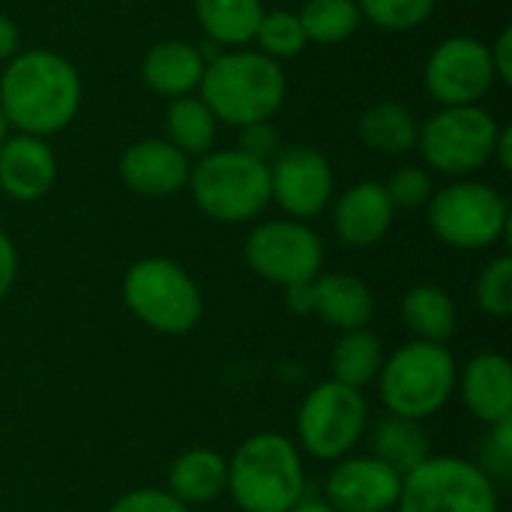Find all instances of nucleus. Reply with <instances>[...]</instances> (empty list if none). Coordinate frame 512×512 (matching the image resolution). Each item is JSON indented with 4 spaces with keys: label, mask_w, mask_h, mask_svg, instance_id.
I'll use <instances>...</instances> for the list:
<instances>
[{
    "label": "nucleus",
    "mask_w": 512,
    "mask_h": 512,
    "mask_svg": "<svg viewBox=\"0 0 512 512\" xmlns=\"http://www.w3.org/2000/svg\"><path fill=\"white\" fill-rule=\"evenodd\" d=\"M81 75L57 51L30 48L6 60L0 72V108L15 132L51 138L81 111Z\"/></svg>",
    "instance_id": "f257e3e1"
},
{
    "label": "nucleus",
    "mask_w": 512,
    "mask_h": 512,
    "mask_svg": "<svg viewBox=\"0 0 512 512\" xmlns=\"http://www.w3.org/2000/svg\"><path fill=\"white\" fill-rule=\"evenodd\" d=\"M198 90L219 123L243 129L276 117L288 93V78L258 48H228L204 66Z\"/></svg>",
    "instance_id": "f03ea898"
},
{
    "label": "nucleus",
    "mask_w": 512,
    "mask_h": 512,
    "mask_svg": "<svg viewBox=\"0 0 512 512\" xmlns=\"http://www.w3.org/2000/svg\"><path fill=\"white\" fill-rule=\"evenodd\" d=\"M228 492L243 512H291L306 495L294 441L276 432L246 438L228 459Z\"/></svg>",
    "instance_id": "7ed1b4c3"
},
{
    "label": "nucleus",
    "mask_w": 512,
    "mask_h": 512,
    "mask_svg": "<svg viewBox=\"0 0 512 512\" xmlns=\"http://www.w3.org/2000/svg\"><path fill=\"white\" fill-rule=\"evenodd\" d=\"M186 189L207 219L240 225L270 207V168L237 147L210 150L192 165Z\"/></svg>",
    "instance_id": "20e7f679"
},
{
    "label": "nucleus",
    "mask_w": 512,
    "mask_h": 512,
    "mask_svg": "<svg viewBox=\"0 0 512 512\" xmlns=\"http://www.w3.org/2000/svg\"><path fill=\"white\" fill-rule=\"evenodd\" d=\"M459 384V369L447 345L432 342H405L378 372V390L393 417L426 420L438 414Z\"/></svg>",
    "instance_id": "39448f33"
},
{
    "label": "nucleus",
    "mask_w": 512,
    "mask_h": 512,
    "mask_svg": "<svg viewBox=\"0 0 512 512\" xmlns=\"http://www.w3.org/2000/svg\"><path fill=\"white\" fill-rule=\"evenodd\" d=\"M123 303L150 330L183 336L198 327L204 297L198 282L171 258L150 255L135 261L123 276Z\"/></svg>",
    "instance_id": "423d86ee"
},
{
    "label": "nucleus",
    "mask_w": 512,
    "mask_h": 512,
    "mask_svg": "<svg viewBox=\"0 0 512 512\" xmlns=\"http://www.w3.org/2000/svg\"><path fill=\"white\" fill-rule=\"evenodd\" d=\"M504 123H498L480 105L441 108L420 123L417 147L423 162L447 177H468L492 162L495 141Z\"/></svg>",
    "instance_id": "0eeeda50"
},
{
    "label": "nucleus",
    "mask_w": 512,
    "mask_h": 512,
    "mask_svg": "<svg viewBox=\"0 0 512 512\" xmlns=\"http://www.w3.org/2000/svg\"><path fill=\"white\" fill-rule=\"evenodd\" d=\"M432 234L453 249H489L510 228V207L498 189L480 180H456L426 204Z\"/></svg>",
    "instance_id": "6e6552de"
},
{
    "label": "nucleus",
    "mask_w": 512,
    "mask_h": 512,
    "mask_svg": "<svg viewBox=\"0 0 512 512\" xmlns=\"http://www.w3.org/2000/svg\"><path fill=\"white\" fill-rule=\"evenodd\" d=\"M399 512H498L492 477L459 456H429L402 477Z\"/></svg>",
    "instance_id": "1a4fd4ad"
},
{
    "label": "nucleus",
    "mask_w": 512,
    "mask_h": 512,
    "mask_svg": "<svg viewBox=\"0 0 512 512\" xmlns=\"http://www.w3.org/2000/svg\"><path fill=\"white\" fill-rule=\"evenodd\" d=\"M366 423H369L366 396L339 381H324L300 405L297 438L309 456L321 462H339L360 444Z\"/></svg>",
    "instance_id": "9d476101"
},
{
    "label": "nucleus",
    "mask_w": 512,
    "mask_h": 512,
    "mask_svg": "<svg viewBox=\"0 0 512 512\" xmlns=\"http://www.w3.org/2000/svg\"><path fill=\"white\" fill-rule=\"evenodd\" d=\"M246 264L267 282L291 288L321 273L324 243L300 219H273L252 228L243 246Z\"/></svg>",
    "instance_id": "9b49d317"
},
{
    "label": "nucleus",
    "mask_w": 512,
    "mask_h": 512,
    "mask_svg": "<svg viewBox=\"0 0 512 512\" xmlns=\"http://www.w3.org/2000/svg\"><path fill=\"white\" fill-rule=\"evenodd\" d=\"M426 93L441 102V108L480 105L489 90L498 84L489 45L477 36H447L432 48L423 66Z\"/></svg>",
    "instance_id": "f8f14e48"
},
{
    "label": "nucleus",
    "mask_w": 512,
    "mask_h": 512,
    "mask_svg": "<svg viewBox=\"0 0 512 512\" xmlns=\"http://www.w3.org/2000/svg\"><path fill=\"white\" fill-rule=\"evenodd\" d=\"M270 201H276L288 219H312L330 201L336 189L330 159L312 144H288L270 159Z\"/></svg>",
    "instance_id": "ddd939ff"
},
{
    "label": "nucleus",
    "mask_w": 512,
    "mask_h": 512,
    "mask_svg": "<svg viewBox=\"0 0 512 512\" xmlns=\"http://www.w3.org/2000/svg\"><path fill=\"white\" fill-rule=\"evenodd\" d=\"M399 492L402 477L375 456L339 459L324 483V501L336 512H390Z\"/></svg>",
    "instance_id": "4468645a"
},
{
    "label": "nucleus",
    "mask_w": 512,
    "mask_h": 512,
    "mask_svg": "<svg viewBox=\"0 0 512 512\" xmlns=\"http://www.w3.org/2000/svg\"><path fill=\"white\" fill-rule=\"evenodd\" d=\"M192 159L165 138H141L117 159L120 183L144 198H168L186 189Z\"/></svg>",
    "instance_id": "2eb2a0df"
},
{
    "label": "nucleus",
    "mask_w": 512,
    "mask_h": 512,
    "mask_svg": "<svg viewBox=\"0 0 512 512\" xmlns=\"http://www.w3.org/2000/svg\"><path fill=\"white\" fill-rule=\"evenodd\" d=\"M57 183V156L45 138L12 132L0 144V192L30 204L45 198Z\"/></svg>",
    "instance_id": "dca6fc26"
},
{
    "label": "nucleus",
    "mask_w": 512,
    "mask_h": 512,
    "mask_svg": "<svg viewBox=\"0 0 512 512\" xmlns=\"http://www.w3.org/2000/svg\"><path fill=\"white\" fill-rule=\"evenodd\" d=\"M396 207L384 192V183L360 180L336 198L333 228L336 237L351 249H369L387 237L393 228Z\"/></svg>",
    "instance_id": "f3484780"
},
{
    "label": "nucleus",
    "mask_w": 512,
    "mask_h": 512,
    "mask_svg": "<svg viewBox=\"0 0 512 512\" xmlns=\"http://www.w3.org/2000/svg\"><path fill=\"white\" fill-rule=\"evenodd\" d=\"M204 66L207 63L198 45L183 42V39H162L144 54L141 81L150 93L162 99H180L201 87Z\"/></svg>",
    "instance_id": "a211bd4d"
},
{
    "label": "nucleus",
    "mask_w": 512,
    "mask_h": 512,
    "mask_svg": "<svg viewBox=\"0 0 512 512\" xmlns=\"http://www.w3.org/2000/svg\"><path fill=\"white\" fill-rule=\"evenodd\" d=\"M462 399L468 411L486 423L495 426L512 417V366L504 354L486 351L477 354L462 375Z\"/></svg>",
    "instance_id": "6ab92c4d"
},
{
    "label": "nucleus",
    "mask_w": 512,
    "mask_h": 512,
    "mask_svg": "<svg viewBox=\"0 0 512 512\" xmlns=\"http://www.w3.org/2000/svg\"><path fill=\"white\" fill-rule=\"evenodd\" d=\"M312 315L339 333L360 330L375 312V297L369 285L354 273H318L312 279Z\"/></svg>",
    "instance_id": "aec40b11"
},
{
    "label": "nucleus",
    "mask_w": 512,
    "mask_h": 512,
    "mask_svg": "<svg viewBox=\"0 0 512 512\" xmlns=\"http://www.w3.org/2000/svg\"><path fill=\"white\" fill-rule=\"evenodd\" d=\"M168 492L186 507L216 501L228 492V459L207 447L180 453L168 471Z\"/></svg>",
    "instance_id": "412c9836"
},
{
    "label": "nucleus",
    "mask_w": 512,
    "mask_h": 512,
    "mask_svg": "<svg viewBox=\"0 0 512 512\" xmlns=\"http://www.w3.org/2000/svg\"><path fill=\"white\" fill-rule=\"evenodd\" d=\"M195 21L207 42L219 48H246L264 15L261 0H195Z\"/></svg>",
    "instance_id": "4be33fe9"
},
{
    "label": "nucleus",
    "mask_w": 512,
    "mask_h": 512,
    "mask_svg": "<svg viewBox=\"0 0 512 512\" xmlns=\"http://www.w3.org/2000/svg\"><path fill=\"white\" fill-rule=\"evenodd\" d=\"M402 321L420 342L447 345L456 333L459 315L453 297L444 288L414 285L402 297Z\"/></svg>",
    "instance_id": "5701e85b"
},
{
    "label": "nucleus",
    "mask_w": 512,
    "mask_h": 512,
    "mask_svg": "<svg viewBox=\"0 0 512 512\" xmlns=\"http://www.w3.org/2000/svg\"><path fill=\"white\" fill-rule=\"evenodd\" d=\"M357 129H360L363 144L384 156H399V153L414 150L417 135H420V123H417L414 111L393 99H381V102L369 105L360 114Z\"/></svg>",
    "instance_id": "b1692460"
},
{
    "label": "nucleus",
    "mask_w": 512,
    "mask_h": 512,
    "mask_svg": "<svg viewBox=\"0 0 512 512\" xmlns=\"http://www.w3.org/2000/svg\"><path fill=\"white\" fill-rule=\"evenodd\" d=\"M372 456L387 468H393L399 477H405L432 456V444L417 420L390 414L372 432Z\"/></svg>",
    "instance_id": "393cba45"
},
{
    "label": "nucleus",
    "mask_w": 512,
    "mask_h": 512,
    "mask_svg": "<svg viewBox=\"0 0 512 512\" xmlns=\"http://www.w3.org/2000/svg\"><path fill=\"white\" fill-rule=\"evenodd\" d=\"M219 120L207 102L195 93L171 99L165 111V141H171L186 156H204L213 150Z\"/></svg>",
    "instance_id": "a878e982"
},
{
    "label": "nucleus",
    "mask_w": 512,
    "mask_h": 512,
    "mask_svg": "<svg viewBox=\"0 0 512 512\" xmlns=\"http://www.w3.org/2000/svg\"><path fill=\"white\" fill-rule=\"evenodd\" d=\"M381 366H384V345L366 327L342 333L339 342L333 345V354H330L333 381L345 387L363 390L366 384L378 381Z\"/></svg>",
    "instance_id": "bb28decb"
},
{
    "label": "nucleus",
    "mask_w": 512,
    "mask_h": 512,
    "mask_svg": "<svg viewBox=\"0 0 512 512\" xmlns=\"http://www.w3.org/2000/svg\"><path fill=\"white\" fill-rule=\"evenodd\" d=\"M303 33L315 45H336L363 24L357 0H306L297 12Z\"/></svg>",
    "instance_id": "cd10ccee"
},
{
    "label": "nucleus",
    "mask_w": 512,
    "mask_h": 512,
    "mask_svg": "<svg viewBox=\"0 0 512 512\" xmlns=\"http://www.w3.org/2000/svg\"><path fill=\"white\" fill-rule=\"evenodd\" d=\"M252 42L258 45L261 54L273 57L276 63L288 60V57H297L309 45V39L303 33V24H300L297 12H291V9H270V12L264 9Z\"/></svg>",
    "instance_id": "c85d7f7f"
},
{
    "label": "nucleus",
    "mask_w": 512,
    "mask_h": 512,
    "mask_svg": "<svg viewBox=\"0 0 512 512\" xmlns=\"http://www.w3.org/2000/svg\"><path fill=\"white\" fill-rule=\"evenodd\" d=\"M435 3L438 0H357L363 21L390 33H405L426 24L435 12Z\"/></svg>",
    "instance_id": "c756f323"
},
{
    "label": "nucleus",
    "mask_w": 512,
    "mask_h": 512,
    "mask_svg": "<svg viewBox=\"0 0 512 512\" xmlns=\"http://www.w3.org/2000/svg\"><path fill=\"white\" fill-rule=\"evenodd\" d=\"M477 306L483 315L507 321L512 315V258L501 255L489 261L477 279Z\"/></svg>",
    "instance_id": "7c9ffc66"
},
{
    "label": "nucleus",
    "mask_w": 512,
    "mask_h": 512,
    "mask_svg": "<svg viewBox=\"0 0 512 512\" xmlns=\"http://www.w3.org/2000/svg\"><path fill=\"white\" fill-rule=\"evenodd\" d=\"M384 192L393 201V207L414 210V207L429 204V198L435 195V180H432L429 168H423V165H402L387 177Z\"/></svg>",
    "instance_id": "2f4dec72"
},
{
    "label": "nucleus",
    "mask_w": 512,
    "mask_h": 512,
    "mask_svg": "<svg viewBox=\"0 0 512 512\" xmlns=\"http://www.w3.org/2000/svg\"><path fill=\"white\" fill-rule=\"evenodd\" d=\"M108 512H189L168 489H135L120 495Z\"/></svg>",
    "instance_id": "473e14b6"
},
{
    "label": "nucleus",
    "mask_w": 512,
    "mask_h": 512,
    "mask_svg": "<svg viewBox=\"0 0 512 512\" xmlns=\"http://www.w3.org/2000/svg\"><path fill=\"white\" fill-rule=\"evenodd\" d=\"M483 459H486V474H501V477H510L512 468V417L489 426V438H486V450H483Z\"/></svg>",
    "instance_id": "72a5a7b5"
},
{
    "label": "nucleus",
    "mask_w": 512,
    "mask_h": 512,
    "mask_svg": "<svg viewBox=\"0 0 512 512\" xmlns=\"http://www.w3.org/2000/svg\"><path fill=\"white\" fill-rule=\"evenodd\" d=\"M279 132L270 120L264 123H252V126H243L240 129V141H237V150H243L246 156L258 159V162H267L279 153Z\"/></svg>",
    "instance_id": "f704fd0d"
},
{
    "label": "nucleus",
    "mask_w": 512,
    "mask_h": 512,
    "mask_svg": "<svg viewBox=\"0 0 512 512\" xmlns=\"http://www.w3.org/2000/svg\"><path fill=\"white\" fill-rule=\"evenodd\" d=\"M489 60L495 69V78L510 87L512 84V27H501L495 42L489 45Z\"/></svg>",
    "instance_id": "c9c22d12"
},
{
    "label": "nucleus",
    "mask_w": 512,
    "mask_h": 512,
    "mask_svg": "<svg viewBox=\"0 0 512 512\" xmlns=\"http://www.w3.org/2000/svg\"><path fill=\"white\" fill-rule=\"evenodd\" d=\"M15 276H18V252L12 237L0 228V300L12 291Z\"/></svg>",
    "instance_id": "e433bc0d"
},
{
    "label": "nucleus",
    "mask_w": 512,
    "mask_h": 512,
    "mask_svg": "<svg viewBox=\"0 0 512 512\" xmlns=\"http://www.w3.org/2000/svg\"><path fill=\"white\" fill-rule=\"evenodd\" d=\"M21 51V36H18V27L9 15L0 12V63L12 60L15 54Z\"/></svg>",
    "instance_id": "4c0bfd02"
},
{
    "label": "nucleus",
    "mask_w": 512,
    "mask_h": 512,
    "mask_svg": "<svg viewBox=\"0 0 512 512\" xmlns=\"http://www.w3.org/2000/svg\"><path fill=\"white\" fill-rule=\"evenodd\" d=\"M285 303H288V309L291 312H297V315H312V309H315V303H312V282H303V285H291V288H285Z\"/></svg>",
    "instance_id": "58836bf2"
},
{
    "label": "nucleus",
    "mask_w": 512,
    "mask_h": 512,
    "mask_svg": "<svg viewBox=\"0 0 512 512\" xmlns=\"http://www.w3.org/2000/svg\"><path fill=\"white\" fill-rule=\"evenodd\" d=\"M492 162L501 165V171H512V126H501L498 132V141H495V153H492Z\"/></svg>",
    "instance_id": "ea45409f"
},
{
    "label": "nucleus",
    "mask_w": 512,
    "mask_h": 512,
    "mask_svg": "<svg viewBox=\"0 0 512 512\" xmlns=\"http://www.w3.org/2000/svg\"><path fill=\"white\" fill-rule=\"evenodd\" d=\"M291 512H336L327 501H318V498H303L297 507H291Z\"/></svg>",
    "instance_id": "a19ab883"
},
{
    "label": "nucleus",
    "mask_w": 512,
    "mask_h": 512,
    "mask_svg": "<svg viewBox=\"0 0 512 512\" xmlns=\"http://www.w3.org/2000/svg\"><path fill=\"white\" fill-rule=\"evenodd\" d=\"M9 135H12V126H9V120H6V114H3V108H0V144H3Z\"/></svg>",
    "instance_id": "79ce46f5"
},
{
    "label": "nucleus",
    "mask_w": 512,
    "mask_h": 512,
    "mask_svg": "<svg viewBox=\"0 0 512 512\" xmlns=\"http://www.w3.org/2000/svg\"><path fill=\"white\" fill-rule=\"evenodd\" d=\"M129 3H144V0H129Z\"/></svg>",
    "instance_id": "37998d69"
}]
</instances>
